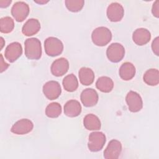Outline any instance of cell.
I'll list each match as a JSON object with an SVG mask.
<instances>
[{
	"label": "cell",
	"instance_id": "obj_1",
	"mask_svg": "<svg viewBox=\"0 0 159 159\" xmlns=\"http://www.w3.org/2000/svg\"><path fill=\"white\" fill-rule=\"evenodd\" d=\"M25 55L30 60H38L42 56V46L40 41L35 37L29 38L24 42Z\"/></svg>",
	"mask_w": 159,
	"mask_h": 159
},
{
	"label": "cell",
	"instance_id": "obj_2",
	"mask_svg": "<svg viewBox=\"0 0 159 159\" xmlns=\"http://www.w3.org/2000/svg\"><path fill=\"white\" fill-rule=\"evenodd\" d=\"M91 39L94 45L103 47L111 42L112 39V33L111 30L106 27H99L93 31Z\"/></svg>",
	"mask_w": 159,
	"mask_h": 159
},
{
	"label": "cell",
	"instance_id": "obj_3",
	"mask_svg": "<svg viewBox=\"0 0 159 159\" xmlns=\"http://www.w3.org/2000/svg\"><path fill=\"white\" fill-rule=\"evenodd\" d=\"M44 48L47 55L50 57H56L62 53L63 44L58 38L49 37L45 40Z\"/></svg>",
	"mask_w": 159,
	"mask_h": 159
},
{
	"label": "cell",
	"instance_id": "obj_4",
	"mask_svg": "<svg viewBox=\"0 0 159 159\" xmlns=\"http://www.w3.org/2000/svg\"><path fill=\"white\" fill-rule=\"evenodd\" d=\"M106 142V135L101 132H93L89 135L88 147L93 152L101 150Z\"/></svg>",
	"mask_w": 159,
	"mask_h": 159
},
{
	"label": "cell",
	"instance_id": "obj_5",
	"mask_svg": "<svg viewBox=\"0 0 159 159\" xmlns=\"http://www.w3.org/2000/svg\"><path fill=\"white\" fill-rule=\"evenodd\" d=\"M106 55L109 61L117 63L121 61L125 55L124 46L117 42L111 43L107 48Z\"/></svg>",
	"mask_w": 159,
	"mask_h": 159
},
{
	"label": "cell",
	"instance_id": "obj_6",
	"mask_svg": "<svg viewBox=\"0 0 159 159\" xmlns=\"http://www.w3.org/2000/svg\"><path fill=\"white\" fill-rule=\"evenodd\" d=\"M29 5L24 1H17L11 8V14L17 22L24 21L29 14Z\"/></svg>",
	"mask_w": 159,
	"mask_h": 159
},
{
	"label": "cell",
	"instance_id": "obj_7",
	"mask_svg": "<svg viewBox=\"0 0 159 159\" xmlns=\"http://www.w3.org/2000/svg\"><path fill=\"white\" fill-rule=\"evenodd\" d=\"M125 101L128 109L132 112L140 111L143 107V101L139 93L134 91H130L125 96Z\"/></svg>",
	"mask_w": 159,
	"mask_h": 159
},
{
	"label": "cell",
	"instance_id": "obj_8",
	"mask_svg": "<svg viewBox=\"0 0 159 159\" xmlns=\"http://www.w3.org/2000/svg\"><path fill=\"white\" fill-rule=\"evenodd\" d=\"M42 90L45 97L50 100L57 99L61 93L60 84L56 81H49L45 83Z\"/></svg>",
	"mask_w": 159,
	"mask_h": 159
},
{
	"label": "cell",
	"instance_id": "obj_9",
	"mask_svg": "<svg viewBox=\"0 0 159 159\" xmlns=\"http://www.w3.org/2000/svg\"><path fill=\"white\" fill-rule=\"evenodd\" d=\"M107 17L111 22H119L122 20L124 15L122 6L118 2H112L107 8Z\"/></svg>",
	"mask_w": 159,
	"mask_h": 159
},
{
	"label": "cell",
	"instance_id": "obj_10",
	"mask_svg": "<svg viewBox=\"0 0 159 159\" xmlns=\"http://www.w3.org/2000/svg\"><path fill=\"white\" fill-rule=\"evenodd\" d=\"M122 144L117 140H111L104 151V157L106 159H117L122 152Z\"/></svg>",
	"mask_w": 159,
	"mask_h": 159
},
{
	"label": "cell",
	"instance_id": "obj_11",
	"mask_svg": "<svg viewBox=\"0 0 159 159\" xmlns=\"http://www.w3.org/2000/svg\"><path fill=\"white\" fill-rule=\"evenodd\" d=\"M22 53V47L20 43L14 42L8 45L4 52L5 58L11 63L17 60Z\"/></svg>",
	"mask_w": 159,
	"mask_h": 159
},
{
	"label": "cell",
	"instance_id": "obj_12",
	"mask_svg": "<svg viewBox=\"0 0 159 159\" xmlns=\"http://www.w3.org/2000/svg\"><path fill=\"white\" fill-rule=\"evenodd\" d=\"M34 127L32 122L28 119H22L14 124L11 131L17 135H24L32 131Z\"/></svg>",
	"mask_w": 159,
	"mask_h": 159
},
{
	"label": "cell",
	"instance_id": "obj_13",
	"mask_svg": "<svg viewBox=\"0 0 159 159\" xmlns=\"http://www.w3.org/2000/svg\"><path fill=\"white\" fill-rule=\"evenodd\" d=\"M80 99L85 107H92L97 104L99 96L98 93L94 89L86 88L81 93Z\"/></svg>",
	"mask_w": 159,
	"mask_h": 159
},
{
	"label": "cell",
	"instance_id": "obj_14",
	"mask_svg": "<svg viewBox=\"0 0 159 159\" xmlns=\"http://www.w3.org/2000/svg\"><path fill=\"white\" fill-rule=\"evenodd\" d=\"M69 69V62L65 58L61 57L55 60L51 65V73L55 76H61Z\"/></svg>",
	"mask_w": 159,
	"mask_h": 159
},
{
	"label": "cell",
	"instance_id": "obj_15",
	"mask_svg": "<svg viewBox=\"0 0 159 159\" xmlns=\"http://www.w3.org/2000/svg\"><path fill=\"white\" fill-rule=\"evenodd\" d=\"M151 39V34L148 30L145 28H139L135 30L132 34V40L137 45L147 44Z\"/></svg>",
	"mask_w": 159,
	"mask_h": 159
},
{
	"label": "cell",
	"instance_id": "obj_16",
	"mask_svg": "<svg viewBox=\"0 0 159 159\" xmlns=\"http://www.w3.org/2000/svg\"><path fill=\"white\" fill-rule=\"evenodd\" d=\"M81 112V106L79 101L71 99L68 101L64 106V113L70 117H77Z\"/></svg>",
	"mask_w": 159,
	"mask_h": 159
},
{
	"label": "cell",
	"instance_id": "obj_17",
	"mask_svg": "<svg viewBox=\"0 0 159 159\" xmlns=\"http://www.w3.org/2000/svg\"><path fill=\"white\" fill-rule=\"evenodd\" d=\"M40 29V24L39 20L34 18L29 19L24 24L22 32L25 36H32L36 34Z\"/></svg>",
	"mask_w": 159,
	"mask_h": 159
},
{
	"label": "cell",
	"instance_id": "obj_18",
	"mask_svg": "<svg viewBox=\"0 0 159 159\" xmlns=\"http://www.w3.org/2000/svg\"><path fill=\"white\" fill-rule=\"evenodd\" d=\"M119 74L123 80H130L135 75V67L130 62H125L120 66L119 70Z\"/></svg>",
	"mask_w": 159,
	"mask_h": 159
},
{
	"label": "cell",
	"instance_id": "obj_19",
	"mask_svg": "<svg viewBox=\"0 0 159 159\" xmlns=\"http://www.w3.org/2000/svg\"><path fill=\"white\" fill-rule=\"evenodd\" d=\"M80 83L84 86L91 84L94 80V73L93 71L88 67H82L78 72Z\"/></svg>",
	"mask_w": 159,
	"mask_h": 159
},
{
	"label": "cell",
	"instance_id": "obj_20",
	"mask_svg": "<svg viewBox=\"0 0 159 159\" xmlns=\"http://www.w3.org/2000/svg\"><path fill=\"white\" fill-rule=\"evenodd\" d=\"M83 124L84 127L88 130H98L101 127L99 119L93 114H88L84 117Z\"/></svg>",
	"mask_w": 159,
	"mask_h": 159
},
{
	"label": "cell",
	"instance_id": "obj_21",
	"mask_svg": "<svg viewBox=\"0 0 159 159\" xmlns=\"http://www.w3.org/2000/svg\"><path fill=\"white\" fill-rule=\"evenodd\" d=\"M96 86L101 92L109 93L114 88V82L108 76H101L97 80Z\"/></svg>",
	"mask_w": 159,
	"mask_h": 159
},
{
	"label": "cell",
	"instance_id": "obj_22",
	"mask_svg": "<svg viewBox=\"0 0 159 159\" xmlns=\"http://www.w3.org/2000/svg\"><path fill=\"white\" fill-rule=\"evenodd\" d=\"M143 80L149 86H157L159 83L158 70L155 68H150L147 70L143 75Z\"/></svg>",
	"mask_w": 159,
	"mask_h": 159
},
{
	"label": "cell",
	"instance_id": "obj_23",
	"mask_svg": "<svg viewBox=\"0 0 159 159\" xmlns=\"http://www.w3.org/2000/svg\"><path fill=\"white\" fill-rule=\"evenodd\" d=\"M64 89L68 92H73L78 87V81L76 76L73 74H70L66 76L62 81Z\"/></svg>",
	"mask_w": 159,
	"mask_h": 159
},
{
	"label": "cell",
	"instance_id": "obj_24",
	"mask_svg": "<svg viewBox=\"0 0 159 159\" xmlns=\"http://www.w3.org/2000/svg\"><path fill=\"white\" fill-rule=\"evenodd\" d=\"M61 113V106L58 102H53L49 104L45 109V114L50 118L58 117Z\"/></svg>",
	"mask_w": 159,
	"mask_h": 159
},
{
	"label": "cell",
	"instance_id": "obj_25",
	"mask_svg": "<svg viewBox=\"0 0 159 159\" xmlns=\"http://www.w3.org/2000/svg\"><path fill=\"white\" fill-rule=\"evenodd\" d=\"M14 28V20L9 17L6 16L0 19V31L4 34H8L12 31Z\"/></svg>",
	"mask_w": 159,
	"mask_h": 159
},
{
	"label": "cell",
	"instance_id": "obj_26",
	"mask_svg": "<svg viewBox=\"0 0 159 159\" xmlns=\"http://www.w3.org/2000/svg\"><path fill=\"white\" fill-rule=\"evenodd\" d=\"M84 1L83 0H66L65 5L66 8L71 12H77L83 7Z\"/></svg>",
	"mask_w": 159,
	"mask_h": 159
},
{
	"label": "cell",
	"instance_id": "obj_27",
	"mask_svg": "<svg viewBox=\"0 0 159 159\" xmlns=\"http://www.w3.org/2000/svg\"><path fill=\"white\" fill-rule=\"evenodd\" d=\"M152 49L153 52L157 55H159V37H157L152 42Z\"/></svg>",
	"mask_w": 159,
	"mask_h": 159
},
{
	"label": "cell",
	"instance_id": "obj_28",
	"mask_svg": "<svg viewBox=\"0 0 159 159\" xmlns=\"http://www.w3.org/2000/svg\"><path fill=\"white\" fill-rule=\"evenodd\" d=\"M152 12L155 17L158 18L159 17V1L158 0L155 1L153 2L152 8Z\"/></svg>",
	"mask_w": 159,
	"mask_h": 159
},
{
	"label": "cell",
	"instance_id": "obj_29",
	"mask_svg": "<svg viewBox=\"0 0 159 159\" xmlns=\"http://www.w3.org/2000/svg\"><path fill=\"white\" fill-rule=\"evenodd\" d=\"M9 64L6 63L4 61L2 55L1 54V61H0V72L2 73L4 71L6 70V69L9 67Z\"/></svg>",
	"mask_w": 159,
	"mask_h": 159
},
{
	"label": "cell",
	"instance_id": "obj_30",
	"mask_svg": "<svg viewBox=\"0 0 159 159\" xmlns=\"http://www.w3.org/2000/svg\"><path fill=\"white\" fill-rule=\"evenodd\" d=\"M12 1L11 0H1L0 1V7L1 8H4L7 7L9 6V4L11 3Z\"/></svg>",
	"mask_w": 159,
	"mask_h": 159
},
{
	"label": "cell",
	"instance_id": "obj_31",
	"mask_svg": "<svg viewBox=\"0 0 159 159\" xmlns=\"http://www.w3.org/2000/svg\"><path fill=\"white\" fill-rule=\"evenodd\" d=\"M34 2H35L38 3V4H45V3L48 2V1H34Z\"/></svg>",
	"mask_w": 159,
	"mask_h": 159
},
{
	"label": "cell",
	"instance_id": "obj_32",
	"mask_svg": "<svg viewBox=\"0 0 159 159\" xmlns=\"http://www.w3.org/2000/svg\"><path fill=\"white\" fill-rule=\"evenodd\" d=\"M4 45V40L3 38L1 37V49H2V47H3Z\"/></svg>",
	"mask_w": 159,
	"mask_h": 159
}]
</instances>
